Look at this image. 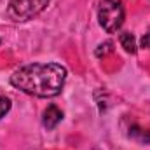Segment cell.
<instances>
[{"label": "cell", "mask_w": 150, "mask_h": 150, "mask_svg": "<svg viewBox=\"0 0 150 150\" xmlns=\"http://www.w3.org/2000/svg\"><path fill=\"white\" fill-rule=\"evenodd\" d=\"M129 138L131 140H136L140 143H150V131L145 129V127H140V126H131L129 127Z\"/></svg>", "instance_id": "5b68a950"}, {"label": "cell", "mask_w": 150, "mask_h": 150, "mask_svg": "<svg viewBox=\"0 0 150 150\" xmlns=\"http://www.w3.org/2000/svg\"><path fill=\"white\" fill-rule=\"evenodd\" d=\"M67 68L59 63H32L11 75V84L37 98H54L63 91Z\"/></svg>", "instance_id": "6da1fadb"}, {"label": "cell", "mask_w": 150, "mask_h": 150, "mask_svg": "<svg viewBox=\"0 0 150 150\" xmlns=\"http://www.w3.org/2000/svg\"><path fill=\"white\" fill-rule=\"evenodd\" d=\"M119 40H120V45L124 47L126 52H131V54L136 52V40H134V35H133V33L122 32V33L119 35Z\"/></svg>", "instance_id": "8992f818"}, {"label": "cell", "mask_w": 150, "mask_h": 150, "mask_svg": "<svg viewBox=\"0 0 150 150\" xmlns=\"http://www.w3.org/2000/svg\"><path fill=\"white\" fill-rule=\"evenodd\" d=\"M113 51V44L108 40V42H105V44H100L98 45V49H96V56L98 58H101V56H107L108 52H112Z\"/></svg>", "instance_id": "52a82bcc"}, {"label": "cell", "mask_w": 150, "mask_h": 150, "mask_svg": "<svg viewBox=\"0 0 150 150\" xmlns=\"http://www.w3.org/2000/svg\"><path fill=\"white\" fill-rule=\"evenodd\" d=\"M11 110V100L5 96H0V119Z\"/></svg>", "instance_id": "ba28073f"}, {"label": "cell", "mask_w": 150, "mask_h": 150, "mask_svg": "<svg viewBox=\"0 0 150 150\" xmlns=\"http://www.w3.org/2000/svg\"><path fill=\"white\" fill-rule=\"evenodd\" d=\"M124 5L122 0H101L98 7V21L107 33H117L124 25Z\"/></svg>", "instance_id": "7a4b0ae2"}, {"label": "cell", "mask_w": 150, "mask_h": 150, "mask_svg": "<svg viewBox=\"0 0 150 150\" xmlns=\"http://www.w3.org/2000/svg\"><path fill=\"white\" fill-rule=\"evenodd\" d=\"M63 119V112L56 107V105H49L44 113H42V124L45 129H54Z\"/></svg>", "instance_id": "277c9868"}, {"label": "cell", "mask_w": 150, "mask_h": 150, "mask_svg": "<svg viewBox=\"0 0 150 150\" xmlns=\"http://www.w3.org/2000/svg\"><path fill=\"white\" fill-rule=\"evenodd\" d=\"M142 47L150 49V32H147V33L143 35V38H142Z\"/></svg>", "instance_id": "9c48e42d"}, {"label": "cell", "mask_w": 150, "mask_h": 150, "mask_svg": "<svg viewBox=\"0 0 150 150\" xmlns=\"http://www.w3.org/2000/svg\"><path fill=\"white\" fill-rule=\"evenodd\" d=\"M51 0H9L7 16L16 23H25L38 16Z\"/></svg>", "instance_id": "3957f363"}]
</instances>
